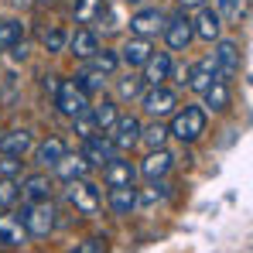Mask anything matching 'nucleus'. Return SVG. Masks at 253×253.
Returning a JSON list of instances; mask_svg holds the SVG:
<instances>
[{"instance_id":"1","label":"nucleus","mask_w":253,"mask_h":253,"mask_svg":"<svg viewBox=\"0 0 253 253\" xmlns=\"http://www.w3.org/2000/svg\"><path fill=\"white\" fill-rule=\"evenodd\" d=\"M206 110L202 106H185L181 113H174V120H171V130L181 144H192V140H199L202 133H206Z\"/></svg>"},{"instance_id":"2","label":"nucleus","mask_w":253,"mask_h":253,"mask_svg":"<svg viewBox=\"0 0 253 253\" xmlns=\"http://www.w3.org/2000/svg\"><path fill=\"white\" fill-rule=\"evenodd\" d=\"M21 226L28 236H48L55 229V206L42 199V202H28L21 212Z\"/></svg>"},{"instance_id":"3","label":"nucleus","mask_w":253,"mask_h":253,"mask_svg":"<svg viewBox=\"0 0 253 253\" xmlns=\"http://www.w3.org/2000/svg\"><path fill=\"white\" fill-rule=\"evenodd\" d=\"M55 106L65 113V117H79L89 110V92H83L76 79H62L58 89H55Z\"/></svg>"},{"instance_id":"4","label":"nucleus","mask_w":253,"mask_h":253,"mask_svg":"<svg viewBox=\"0 0 253 253\" xmlns=\"http://www.w3.org/2000/svg\"><path fill=\"white\" fill-rule=\"evenodd\" d=\"M140 103H144V110L154 117V120H161V117H171L174 113V106H178V96L171 92L168 85H151L144 96H140Z\"/></svg>"},{"instance_id":"5","label":"nucleus","mask_w":253,"mask_h":253,"mask_svg":"<svg viewBox=\"0 0 253 253\" xmlns=\"http://www.w3.org/2000/svg\"><path fill=\"white\" fill-rule=\"evenodd\" d=\"M69 202L83 215H96L99 212V188L85 178H76V181H69Z\"/></svg>"},{"instance_id":"6","label":"nucleus","mask_w":253,"mask_h":253,"mask_svg":"<svg viewBox=\"0 0 253 253\" xmlns=\"http://www.w3.org/2000/svg\"><path fill=\"white\" fill-rule=\"evenodd\" d=\"M209 58H212V65H215V76H219L222 83H229V79L240 72V48L233 42H219Z\"/></svg>"},{"instance_id":"7","label":"nucleus","mask_w":253,"mask_h":253,"mask_svg":"<svg viewBox=\"0 0 253 253\" xmlns=\"http://www.w3.org/2000/svg\"><path fill=\"white\" fill-rule=\"evenodd\" d=\"M192 38H195V31H192V21H188L185 14H174V17L165 21V42H168V48L185 51V48L192 44Z\"/></svg>"},{"instance_id":"8","label":"nucleus","mask_w":253,"mask_h":253,"mask_svg":"<svg viewBox=\"0 0 253 253\" xmlns=\"http://www.w3.org/2000/svg\"><path fill=\"white\" fill-rule=\"evenodd\" d=\"M83 158L89 161V168H92V165L103 168L110 158H117V147H113V140H110L106 133H89L85 144H83Z\"/></svg>"},{"instance_id":"9","label":"nucleus","mask_w":253,"mask_h":253,"mask_svg":"<svg viewBox=\"0 0 253 253\" xmlns=\"http://www.w3.org/2000/svg\"><path fill=\"white\" fill-rule=\"evenodd\" d=\"M165 14L158 10V7H144V10H137L133 17H130V31L137 35V38H151V35H158V31H165Z\"/></svg>"},{"instance_id":"10","label":"nucleus","mask_w":253,"mask_h":253,"mask_svg":"<svg viewBox=\"0 0 253 253\" xmlns=\"http://www.w3.org/2000/svg\"><path fill=\"white\" fill-rule=\"evenodd\" d=\"M31 147H35V137L24 126H14V130L0 133V154H7V158H24Z\"/></svg>"},{"instance_id":"11","label":"nucleus","mask_w":253,"mask_h":253,"mask_svg":"<svg viewBox=\"0 0 253 253\" xmlns=\"http://www.w3.org/2000/svg\"><path fill=\"white\" fill-rule=\"evenodd\" d=\"M113 133H110V140H113V147L117 151H126V147H133L137 140H140V120L137 117H117V124L110 126Z\"/></svg>"},{"instance_id":"12","label":"nucleus","mask_w":253,"mask_h":253,"mask_svg":"<svg viewBox=\"0 0 253 253\" xmlns=\"http://www.w3.org/2000/svg\"><path fill=\"white\" fill-rule=\"evenodd\" d=\"M140 69H144L140 79H144L147 85H161L165 79H171V55L168 51H151L147 62H144Z\"/></svg>"},{"instance_id":"13","label":"nucleus","mask_w":253,"mask_h":253,"mask_svg":"<svg viewBox=\"0 0 253 253\" xmlns=\"http://www.w3.org/2000/svg\"><path fill=\"white\" fill-rule=\"evenodd\" d=\"M215 79H219V76H215L212 58H202V62L188 65V72H185V79H181V83H188V89H195V92H206Z\"/></svg>"},{"instance_id":"14","label":"nucleus","mask_w":253,"mask_h":253,"mask_svg":"<svg viewBox=\"0 0 253 253\" xmlns=\"http://www.w3.org/2000/svg\"><path fill=\"white\" fill-rule=\"evenodd\" d=\"M133 178H137V168L124 161V158H110L106 165H103V181L110 185V188H117V185H133Z\"/></svg>"},{"instance_id":"15","label":"nucleus","mask_w":253,"mask_h":253,"mask_svg":"<svg viewBox=\"0 0 253 253\" xmlns=\"http://www.w3.org/2000/svg\"><path fill=\"white\" fill-rule=\"evenodd\" d=\"M192 31L199 35V38H206V42H215L219 38V31H222V17H219V10H212V7H199V17L192 21Z\"/></svg>"},{"instance_id":"16","label":"nucleus","mask_w":253,"mask_h":253,"mask_svg":"<svg viewBox=\"0 0 253 253\" xmlns=\"http://www.w3.org/2000/svg\"><path fill=\"white\" fill-rule=\"evenodd\" d=\"M171 161H174V158H171L165 147H154V151L140 161V174L151 178V181H158V178H165V174L171 171Z\"/></svg>"},{"instance_id":"17","label":"nucleus","mask_w":253,"mask_h":253,"mask_svg":"<svg viewBox=\"0 0 253 253\" xmlns=\"http://www.w3.org/2000/svg\"><path fill=\"white\" fill-rule=\"evenodd\" d=\"M65 44L72 48V55H76V58H85V62L99 51V38H96V31H89V28H79V31H76Z\"/></svg>"},{"instance_id":"18","label":"nucleus","mask_w":253,"mask_h":253,"mask_svg":"<svg viewBox=\"0 0 253 253\" xmlns=\"http://www.w3.org/2000/svg\"><path fill=\"white\" fill-rule=\"evenodd\" d=\"M147 55H151V42H147V38H130V42L120 48L117 58H120L124 65H130V69H140V65L147 62Z\"/></svg>"},{"instance_id":"19","label":"nucleus","mask_w":253,"mask_h":253,"mask_svg":"<svg viewBox=\"0 0 253 253\" xmlns=\"http://www.w3.org/2000/svg\"><path fill=\"white\" fill-rule=\"evenodd\" d=\"M137 202H140V195H137L133 185H117V188H110V209L117 212V215H130Z\"/></svg>"},{"instance_id":"20","label":"nucleus","mask_w":253,"mask_h":253,"mask_svg":"<svg viewBox=\"0 0 253 253\" xmlns=\"http://www.w3.org/2000/svg\"><path fill=\"white\" fill-rule=\"evenodd\" d=\"M65 154V140L62 137H48L42 140L38 147H35V165H42V168H55V161Z\"/></svg>"},{"instance_id":"21","label":"nucleus","mask_w":253,"mask_h":253,"mask_svg":"<svg viewBox=\"0 0 253 253\" xmlns=\"http://www.w3.org/2000/svg\"><path fill=\"white\" fill-rule=\"evenodd\" d=\"M55 171H58V178H65V181H76V178H85V171H89V161H85L83 154H62V158L55 161Z\"/></svg>"},{"instance_id":"22","label":"nucleus","mask_w":253,"mask_h":253,"mask_svg":"<svg viewBox=\"0 0 253 253\" xmlns=\"http://www.w3.org/2000/svg\"><path fill=\"white\" fill-rule=\"evenodd\" d=\"M21 195H24L28 202H42V199H51V181H48V174H28V178H24V188H21Z\"/></svg>"},{"instance_id":"23","label":"nucleus","mask_w":253,"mask_h":253,"mask_svg":"<svg viewBox=\"0 0 253 253\" xmlns=\"http://www.w3.org/2000/svg\"><path fill=\"white\" fill-rule=\"evenodd\" d=\"M24 240H28V233H24L21 219H14V215H0V243H3V247H21Z\"/></svg>"},{"instance_id":"24","label":"nucleus","mask_w":253,"mask_h":253,"mask_svg":"<svg viewBox=\"0 0 253 253\" xmlns=\"http://www.w3.org/2000/svg\"><path fill=\"white\" fill-rule=\"evenodd\" d=\"M89 117H92L96 130H103V133H106L110 126L117 124V117H120V113H117V103H113V99H103L99 106H92V110H89Z\"/></svg>"},{"instance_id":"25","label":"nucleus","mask_w":253,"mask_h":253,"mask_svg":"<svg viewBox=\"0 0 253 253\" xmlns=\"http://www.w3.org/2000/svg\"><path fill=\"white\" fill-rule=\"evenodd\" d=\"M202 96H206V106H209V110H215V113H219V110H226V106L233 103V96H229V85L222 83V79H215V83H212L209 89L202 92Z\"/></svg>"},{"instance_id":"26","label":"nucleus","mask_w":253,"mask_h":253,"mask_svg":"<svg viewBox=\"0 0 253 253\" xmlns=\"http://www.w3.org/2000/svg\"><path fill=\"white\" fill-rule=\"evenodd\" d=\"M103 14H106V0H79V3H76V21H79V24L103 21Z\"/></svg>"},{"instance_id":"27","label":"nucleus","mask_w":253,"mask_h":253,"mask_svg":"<svg viewBox=\"0 0 253 253\" xmlns=\"http://www.w3.org/2000/svg\"><path fill=\"white\" fill-rule=\"evenodd\" d=\"M24 42V24L21 21H0V51Z\"/></svg>"},{"instance_id":"28","label":"nucleus","mask_w":253,"mask_h":253,"mask_svg":"<svg viewBox=\"0 0 253 253\" xmlns=\"http://www.w3.org/2000/svg\"><path fill=\"white\" fill-rule=\"evenodd\" d=\"M65 42H69V35H65V28H58V24H51V28L42 31V44L48 51H65Z\"/></svg>"},{"instance_id":"29","label":"nucleus","mask_w":253,"mask_h":253,"mask_svg":"<svg viewBox=\"0 0 253 253\" xmlns=\"http://www.w3.org/2000/svg\"><path fill=\"white\" fill-rule=\"evenodd\" d=\"M117 65H120V58H117L113 51H96V55L89 58V69H96L99 76H110Z\"/></svg>"},{"instance_id":"30","label":"nucleus","mask_w":253,"mask_h":253,"mask_svg":"<svg viewBox=\"0 0 253 253\" xmlns=\"http://www.w3.org/2000/svg\"><path fill=\"white\" fill-rule=\"evenodd\" d=\"M140 140L154 151V147H165V140H168V126H161V124H154V126H147V130H140Z\"/></svg>"},{"instance_id":"31","label":"nucleus","mask_w":253,"mask_h":253,"mask_svg":"<svg viewBox=\"0 0 253 253\" xmlns=\"http://www.w3.org/2000/svg\"><path fill=\"white\" fill-rule=\"evenodd\" d=\"M76 85H79L83 92H99V89H103V76H99L96 69H85V72L76 76Z\"/></svg>"},{"instance_id":"32","label":"nucleus","mask_w":253,"mask_h":253,"mask_svg":"<svg viewBox=\"0 0 253 253\" xmlns=\"http://www.w3.org/2000/svg\"><path fill=\"white\" fill-rule=\"evenodd\" d=\"M140 85H144V79L126 76V79H120V83H117V92H120V99H137V96H140Z\"/></svg>"},{"instance_id":"33","label":"nucleus","mask_w":253,"mask_h":253,"mask_svg":"<svg viewBox=\"0 0 253 253\" xmlns=\"http://www.w3.org/2000/svg\"><path fill=\"white\" fill-rule=\"evenodd\" d=\"M17 199H21L17 181H14V178H0V206H14Z\"/></svg>"},{"instance_id":"34","label":"nucleus","mask_w":253,"mask_h":253,"mask_svg":"<svg viewBox=\"0 0 253 253\" xmlns=\"http://www.w3.org/2000/svg\"><path fill=\"white\" fill-rule=\"evenodd\" d=\"M0 178H21V158L0 154Z\"/></svg>"},{"instance_id":"35","label":"nucleus","mask_w":253,"mask_h":253,"mask_svg":"<svg viewBox=\"0 0 253 253\" xmlns=\"http://www.w3.org/2000/svg\"><path fill=\"white\" fill-rule=\"evenodd\" d=\"M240 14H243V0H219V17L240 21Z\"/></svg>"},{"instance_id":"36","label":"nucleus","mask_w":253,"mask_h":253,"mask_svg":"<svg viewBox=\"0 0 253 253\" xmlns=\"http://www.w3.org/2000/svg\"><path fill=\"white\" fill-rule=\"evenodd\" d=\"M72 124H76V130H79L83 137H89V133H96V124H92L89 110H85V113H79V117H72Z\"/></svg>"},{"instance_id":"37","label":"nucleus","mask_w":253,"mask_h":253,"mask_svg":"<svg viewBox=\"0 0 253 253\" xmlns=\"http://www.w3.org/2000/svg\"><path fill=\"white\" fill-rule=\"evenodd\" d=\"M165 195H168V185L158 178V181H154V192H147V195H144V202H154V199H165Z\"/></svg>"},{"instance_id":"38","label":"nucleus","mask_w":253,"mask_h":253,"mask_svg":"<svg viewBox=\"0 0 253 253\" xmlns=\"http://www.w3.org/2000/svg\"><path fill=\"white\" fill-rule=\"evenodd\" d=\"M72 253H103V243H99V240H85V243H79Z\"/></svg>"},{"instance_id":"39","label":"nucleus","mask_w":253,"mask_h":253,"mask_svg":"<svg viewBox=\"0 0 253 253\" xmlns=\"http://www.w3.org/2000/svg\"><path fill=\"white\" fill-rule=\"evenodd\" d=\"M58 83H62L58 76H44V92H51V96H55V89H58Z\"/></svg>"},{"instance_id":"40","label":"nucleus","mask_w":253,"mask_h":253,"mask_svg":"<svg viewBox=\"0 0 253 253\" xmlns=\"http://www.w3.org/2000/svg\"><path fill=\"white\" fill-rule=\"evenodd\" d=\"M178 3H181V10H192V7H202L206 0H178Z\"/></svg>"},{"instance_id":"41","label":"nucleus","mask_w":253,"mask_h":253,"mask_svg":"<svg viewBox=\"0 0 253 253\" xmlns=\"http://www.w3.org/2000/svg\"><path fill=\"white\" fill-rule=\"evenodd\" d=\"M38 3H51V0H38Z\"/></svg>"},{"instance_id":"42","label":"nucleus","mask_w":253,"mask_h":253,"mask_svg":"<svg viewBox=\"0 0 253 253\" xmlns=\"http://www.w3.org/2000/svg\"><path fill=\"white\" fill-rule=\"evenodd\" d=\"M130 3H137V0H130Z\"/></svg>"}]
</instances>
